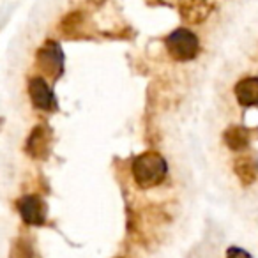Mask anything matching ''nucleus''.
Returning a JSON list of instances; mask_svg holds the SVG:
<instances>
[{"label":"nucleus","mask_w":258,"mask_h":258,"mask_svg":"<svg viewBox=\"0 0 258 258\" xmlns=\"http://www.w3.org/2000/svg\"><path fill=\"white\" fill-rule=\"evenodd\" d=\"M225 258H253V256H251L246 249H242V247L232 246V247H228V249H226Z\"/></svg>","instance_id":"13"},{"label":"nucleus","mask_w":258,"mask_h":258,"mask_svg":"<svg viewBox=\"0 0 258 258\" xmlns=\"http://www.w3.org/2000/svg\"><path fill=\"white\" fill-rule=\"evenodd\" d=\"M9 258H34V249L30 240L25 239V237H18V239L13 240Z\"/></svg>","instance_id":"11"},{"label":"nucleus","mask_w":258,"mask_h":258,"mask_svg":"<svg viewBox=\"0 0 258 258\" xmlns=\"http://www.w3.org/2000/svg\"><path fill=\"white\" fill-rule=\"evenodd\" d=\"M16 209L22 216L23 223L30 226H43L46 223L48 207L46 202L37 195H25L16 200Z\"/></svg>","instance_id":"5"},{"label":"nucleus","mask_w":258,"mask_h":258,"mask_svg":"<svg viewBox=\"0 0 258 258\" xmlns=\"http://www.w3.org/2000/svg\"><path fill=\"white\" fill-rule=\"evenodd\" d=\"M168 55L177 62H189L200 53V39L189 29H177L170 32L165 39Z\"/></svg>","instance_id":"2"},{"label":"nucleus","mask_w":258,"mask_h":258,"mask_svg":"<svg viewBox=\"0 0 258 258\" xmlns=\"http://www.w3.org/2000/svg\"><path fill=\"white\" fill-rule=\"evenodd\" d=\"M233 172L242 186H251L258 179V158L253 152H242L233 161Z\"/></svg>","instance_id":"8"},{"label":"nucleus","mask_w":258,"mask_h":258,"mask_svg":"<svg viewBox=\"0 0 258 258\" xmlns=\"http://www.w3.org/2000/svg\"><path fill=\"white\" fill-rule=\"evenodd\" d=\"M82 20H83V16L80 11H75V13H71V15H68L62 20V27H60L62 32L68 34V36H75L76 30L82 25Z\"/></svg>","instance_id":"12"},{"label":"nucleus","mask_w":258,"mask_h":258,"mask_svg":"<svg viewBox=\"0 0 258 258\" xmlns=\"http://www.w3.org/2000/svg\"><path fill=\"white\" fill-rule=\"evenodd\" d=\"M131 173L138 187L142 189H151L156 187L166 179L168 175V163L159 152L147 151L138 154L133 159Z\"/></svg>","instance_id":"1"},{"label":"nucleus","mask_w":258,"mask_h":258,"mask_svg":"<svg viewBox=\"0 0 258 258\" xmlns=\"http://www.w3.org/2000/svg\"><path fill=\"white\" fill-rule=\"evenodd\" d=\"M53 145V131L48 124H37L25 142V152L32 159H46Z\"/></svg>","instance_id":"4"},{"label":"nucleus","mask_w":258,"mask_h":258,"mask_svg":"<svg viewBox=\"0 0 258 258\" xmlns=\"http://www.w3.org/2000/svg\"><path fill=\"white\" fill-rule=\"evenodd\" d=\"M251 131L246 125L233 124L223 131V142L233 152H244L251 144Z\"/></svg>","instance_id":"9"},{"label":"nucleus","mask_w":258,"mask_h":258,"mask_svg":"<svg viewBox=\"0 0 258 258\" xmlns=\"http://www.w3.org/2000/svg\"><path fill=\"white\" fill-rule=\"evenodd\" d=\"M2 127H4V118L0 117V131H2Z\"/></svg>","instance_id":"14"},{"label":"nucleus","mask_w":258,"mask_h":258,"mask_svg":"<svg viewBox=\"0 0 258 258\" xmlns=\"http://www.w3.org/2000/svg\"><path fill=\"white\" fill-rule=\"evenodd\" d=\"M36 64L44 76L57 82L64 71V51L62 46L53 39H48L41 44V48L36 53Z\"/></svg>","instance_id":"3"},{"label":"nucleus","mask_w":258,"mask_h":258,"mask_svg":"<svg viewBox=\"0 0 258 258\" xmlns=\"http://www.w3.org/2000/svg\"><path fill=\"white\" fill-rule=\"evenodd\" d=\"M29 97L32 101V104L37 110L43 111H57L58 103L55 99V94L51 90V87L48 85V82L41 76H32L29 80Z\"/></svg>","instance_id":"6"},{"label":"nucleus","mask_w":258,"mask_h":258,"mask_svg":"<svg viewBox=\"0 0 258 258\" xmlns=\"http://www.w3.org/2000/svg\"><path fill=\"white\" fill-rule=\"evenodd\" d=\"M233 94L237 97V103L242 108L258 106V78L256 76H247L237 82Z\"/></svg>","instance_id":"10"},{"label":"nucleus","mask_w":258,"mask_h":258,"mask_svg":"<svg viewBox=\"0 0 258 258\" xmlns=\"http://www.w3.org/2000/svg\"><path fill=\"white\" fill-rule=\"evenodd\" d=\"M177 8H179V15L184 22L189 25H198L209 18L214 6L209 0H179Z\"/></svg>","instance_id":"7"}]
</instances>
